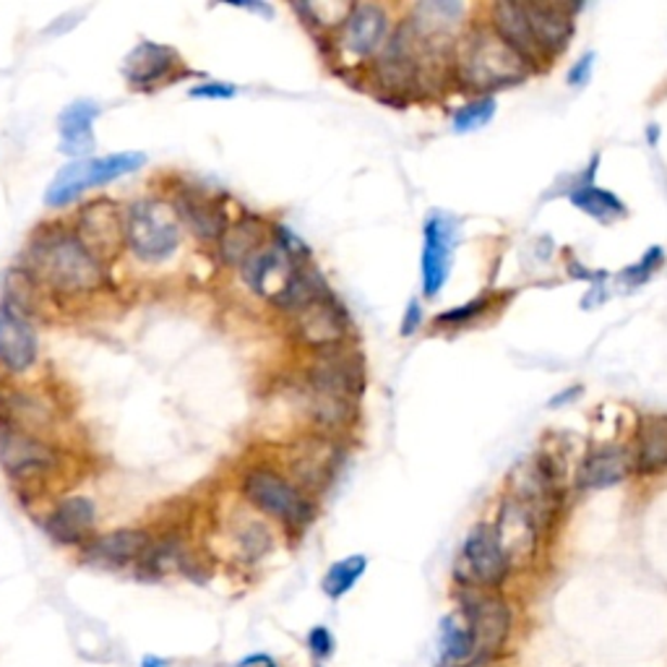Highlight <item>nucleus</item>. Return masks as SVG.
Masks as SVG:
<instances>
[{
  "label": "nucleus",
  "instance_id": "obj_1",
  "mask_svg": "<svg viewBox=\"0 0 667 667\" xmlns=\"http://www.w3.org/2000/svg\"><path fill=\"white\" fill-rule=\"evenodd\" d=\"M451 74L464 89L493 97L498 89L516 87L535 74L488 24H475L454 42Z\"/></svg>",
  "mask_w": 667,
  "mask_h": 667
},
{
  "label": "nucleus",
  "instance_id": "obj_2",
  "mask_svg": "<svg viewBox=\"0 0 667 667\" xmlns=\"http://www.w3.org/2000/svg\"><path fill=\"white\" fill-rule=\"evenodd\" d=\"M31 280L48 284L57 293H97L105 287L107 274L97 258L76 241L74 232H40L29 248Z\"/></svg>",
  "mask_w": 667,
  "mask_h": 667
},
{
  "label": "nucleus",
  "instance_id": "obj_3",
  "mask_svg": "<svg viewBox=\"0 0 667 667\" xmlns=\"http://www.w3.org/2000/svg\"><path fill=\"white\" fill-rule=\"evenodd\" d=\"M563 467L555 454H535L522 459L509 472V498L533 516L542 535L553 529L559 522L563 503H566V485H563Z\"/></svg>",
  "mask_w": 667,
  "mask_h": 667
},
{
  "label": "nucleus",
  "instance_id": "obj_4",
  "mask_svg": "<svg viewBox=\"0 0 667 667\" xmlns=\"http://www.w3.org/2000/svg\"><path fill=\"white\" fill-rule=\"evenodd\" d=\"M243 496L248 498L251 506L295 533H303L316 520L313 498L300 485L269 467H256L243 477Z\"/></svg>",
  "mask_w": 667,
  "mask_h": 667
},
{
  "label": "nucleus",
  "instance_id": "obj_5",
  "mask_svg": "<svg viewBox=\"0 0 667 667\" xmlns=\"http://www.w3.org/2000/svg\"><path fill=\"white\" fill-rule=\"evenodd\" d=\"M126 238L141 261H165L180 243L178 209L159 198L139 201L126 214Z\"/></svg>",
  "mask_w": 667,
  "mask_h": 667
},
{
  "label": "nucleus",
  "instance_id": "obj_6",
  "mask_svg": "<svg viewBox=\"0 0 667 667\" xmlns=\"http://www.w3.org/2000/svg\"><path fill=\"white\" fill-rule=\"evenodd\" d=\"M392 37V16L379 3H352L339 29L334 31L336 61L345 66L371 63Z\"/></svg>",
  "mask_w": 667,
  "mask_h": 667
},
{
  "label": "nucleus",
  "instance_id": "obj_7",
  "mask_svg": "<svg viewBox=\"0 0 667 667\" xmlns=\"http://www.w3.org/2000/svg\"><path fill=\"white\" fill-rule=\"evenodd\" d=\"M146 157L141 152H123L110 154V157L100 159H76L63 167L50 183L48 193H44V204L48 206H66L76 201L84 191L94 185L113 183V180L123 178V175L136 172L144 165Z\"/></svg>",
  "mask_w": 667,
  "mask_h": 667
},
{
  "label": "nucleus",
  "instance_id": "obj_8",
  "mask_svg": "<svg viewBox=\"0 0 667 667\" xmlns=\"http://www.w3.org/2000/svg\"><path fill=\"white\" fill-rule=\"evenodd\" d=\"M462 618L470 628L472 644H475V659L470 665L483 667L506 646L511 633V607L498 594L467 589Z\"/></svg>",
  "mask_w": 667,
  "mask_h": 667
},
{
  "label": "nucleus",
  "instance_id": "obj_9",
  "mask_svg": "<svg viewBox=\"0 0 667 667\" xmlns=\"http://www.w3.org/2000/svg\"><path fill=\"white\" fill-rule=\"evenodd\" d=\"M511 572L506 555L498 548L493 527L490 524H477L464 540L462 553H459L454 576L464 589H490L501 587Z\"/></svg>",
  "mask_w": 667,
  "mask_h": 667
},
{
  "label": "nucleus",
  "instance_id": "obj_10",
  "mask_svg": "<svg viewBox=\"0 0 667 667\" xmlns=\"http://www.w3.org/2000/svg\"><path fill=\"white\" fill-rule=\"evenodd\" d=\"M76 241L105 267L107 261L118 258L128 245L126 238V211L113 201H94L84 206L76 219Z\"/></svg>",
  "mask_w": 667,
  "mask_h": 667
},
{
  "label": "nucleus",
  "instance_id": "obj_11",
  "mask_svg": "<svg viewBox=\"0 0 667 667\" xmlns=\"http://www.w3.org/2000/svg\"><path fill=\"white\" fill-rule=\"evenodd\" d=\"M365 368L355 352L345 347L323 349L308 371V388L323 397L358 405L360 394L365 392Z\"/></svg>",
  "mask_w": 667,
  "mask_h": 667
},
{
  "label": "nucleus",
  "instance_id": "obj_12",
  "mask_svg": "<svg viewBox=\"0 0 667 667\" xmlns=\"http://www.w3.org/2000/svg\"><path fill=\"white\" fill-rule=\"evenodd\" d=\"M303 267L306 264L293 261L277 243H264L241 269L245 284L256 295L267 297L277 308H282L293 293Z\"/></svg>",
  "mask_w": 667,
  "mask_h": 667
},
{
  "label": "nucleus",
  "instance_id": "obj_13",
  "mask_svg": "<svg viewBox=\"0 0 667 667\" xmlns=\"http://www.w3.org/2000/svg\"><path fill=\"white\" fill-rule=\"evenodd\" d=\"M295 316V334L303 345L319 349L345 347L349 336L347 310L336 300L332 293L316 297L306 308L297 310Z\"/></svg>",
  "mask_w": 667,
  "mask_h": 667
},
{
  "label": "nucleus",
  "instance_id": "obj_14",
  "mask_svg": "<svg viewBox=\"0 0 667 667\" xmlns=\"http://www.w3.org/2000/svg\"><path fill=\"white\" fill-rule=\"evenodd\" d=\"M493 527L496 542L501 548V553L506 555L509 566H527L535 561L537 550H540L542 533L540 527L533 522V516L524 511L514 498H503V503L498 506Z\"/></svg>",
  "mask_w": 667,
  "mask_h": 667
},
{
  "label": "nucleus",
  "instance_id": "obj_15",
  "mask_svg": "<svg viewBox=\"0 0 667 667\" xmlns=\"http://www.w3.org/2000/svg\"><path fill=\"white\" fill-rule=\"evenodd\" d=\"M457 230L454 222L444 214H433L423 228V258H420V271H423V295L427 300H436L449 280L451 254H454Z\"/></svg>",
  "mask_w": 667,
  "mask_h": 667
},
{
  "label": "nucleus",
  "instance_id": "obj_16",
  "mask_svg": "<svg viewBox=\"0 0 667 667\" xmlns=\"http://www.w3.org/2000/svg\"><path fill=\"white\" fill-rule=\"evenodd\" d=\"M522 5L542 61L553 63L555 57L566 53L574 40V9L561 3H542V0H527Z\"/></svg>",
  "mask_w": 667,
  "mask_h": 667
},
{
  "label": "nucleus",
  "instance_id": "obj_17",
  "mask_svg": "<svg viewBox=\"0 0 667 667\" xmlns=\"http://www.w3.org/2000/svg\"><path fill=\"white\" fill-rule=\"evenodd\" d=\"M633 475V454L631 449L620 444H600L581 459V467L576 472V488L581 490H605L620 485L626 477Z\"/></svg>",
  "mask_w": 667,
  "mask_h": 667
},
{
  "label": "nucleus",
  "instance_id": "obj_18",
  "mask_svg": "<svg viewBox=\"0 0 667 667\" xmlns=\"http://www.w3.org/2000/svg\"><path fill=\"white\" fill-rule=\"evenodd\" d=\"M488 27L501 37L503 44H509L516 55L527 63L529 68L537 70L540 66H548L542 61L540 50H537V42L533 37V29H529L527 14H524V5L520 0H501V3L490 5V22Z\"/></svg>",
  "mask_w": 667,
  "mask_h": 667
},
{
  "label": "nucleus",
  "instance_id": "obj_19",
  "mask_svg": "<svg viewBox=\"0 0 667 667\" xmlns=\"http://www.w3.org/2000/svg\"><path fill=\"white\" fill-rule=\"evenodd\" d=\"M37 352H40V345H37V334L27 316L3 303L0 306V362L9 371L22 373L35 365Z\"/></svg>",
  "mask_w": 667,
  "mask_h": 667
},
{
  "label": "nucleus",
  "instance_id": "obj_20",
  "mask_svg": "<svg viewBox=\"0 0 667 667\" xmlns=\"http://www.w3.org/2000/svg\"><path fill=\"white\" fill-rule=\"evenodd\" d=\"M152 540L144 529H115L102 537H94L84 546V561L92 566L123 568L136 561H144Z\"/></svg>",
  "mask_w": 667,
  "mask_h": 667
},
{
  "label": "nucleus",
  "instance_id": "obj_21",
  "mask_svg": "<svg viewBox=\"0 0 667 667\" xmlns=\"http://www.w3.org/2000/svg\"><path fill=\"white\" fill-rule=\"evenodd\" d=\"M180 66V57L172 48L157 42H139L131 55L123 63V74L131 81L133 89L162 87L165 81L175 79V70Z\"/></svg>",
  "mask_w": 667,
  "mask_h": 667
},
{
  "label": "nucleus",
  "instance_id": "obj_22",
  "mask_svg": "<svg viewBox=\"0 0 667 667\" xmlns=\"http://www.w3.org/2000/svg\"><path fill=\"white\" fill-rule=\"evenodd\" d=\"M97 524V509L89 498L74 496L61 501L44 520V533L61 546H87Z\"/></svg>",
  "mask_w": 667,
  "mask_h": 667
},
{
  "label": "nucleus",
  "instance_id": "obj_23",
  "mask_svg": "<svg viewBox=\"0 0 667 667\" xmlns=\"http://www.w3.org/2000/svg\"><path fill=\"white\" fill-rule=\"evenodd\" d=\"M0 462L16 477H27L31 472H44L55 464V451L44 440L27 436L22 431L0 433Z\"/></svg>",
  "mask_w": 667,
  "mask_h": 667
},
{
  "label": "nucleus",
  "instance_id": "obj_24",
  "mask_svg": "<svg viewBox=\"0 0 667 667\" xmlns=\"http://www.w3.org/2000/svg\"><path fill=\"white\" fill-rule=\"evenodd\" d=\"M631 454L633 472L641 477L667 470V414H641Z\"/></svg>",
  "mask_w": 667,
  "mask_h": 667
},
{
  "label": "nucleus",
  "instance_id": "obj_25",
  "mask_svg": "<svg viewBox=\"0 0 667 667\" xmlns=\"http://www.w3.org/2000/svg\"><path fill=\"white\" fill-rule=\"evenodd\" d=\"M594 172H598V157L592 159V165L587 167V172L572 185L568 198H572V204L576 206V209H581L587 217L598 219V222L602 225L618 222V219H624L628 214L626 204L615 196V193L594 185V180H592Z\"/></svg>",
  "mask_w": 667,
  "mask_h": 667
},
{
  "label": "nucleus",
  "instance_id": "obj_26",
  "mask_svg": "<svg viewBox=\"0 0 667 667\" xmlns=\"http://www.w3.org/2000/svg\"><path fill=\"white\" fill-rule=\"evenodd\" d=\"M100 115V107L89 100H79L68 105L57 118V128H61V152L70 154V157H84L94 149V131L92 123Z\"/></svg>",
  "mask_w": 667,
  "mask_h": 667
},
{
  "label": "nucleus",
  "instance_id": "obj_27",
  "mask_svg": "<svg viewBox=\"0 0 667 667\" xmlns=\"http://www.w3.org/2000/svg\"><path fill=\"white\" fill-rule=\"evenodd\" d=\"M264 245V228L256 217H245L238 225L225 230L219 238V248H222L225 261L232 267H243L251 256Z\"/></svg>",
  "mask_w": 667,
  "mask_h": 667
},
{
  "label": "nucleus",
  "instance_id": "obj_28",
  "mask_svg": "<svg viewBox=\"0 0 667 667\" xmlns=\"http://www.w3.org/2000/svg\"><path fill=\"white\" fill-rule=\"evenodd\" d=\"M440 657L446 665L464 667L475 659V644H472L470 628L462 615H449L440 620Z\"/></svg>",
  "mask_w": 667,
  "mask_h": 667
},
{
  "label": "nucleus",
  "instance_id": "obj_29",
  "mask_svg": "<svg viewBox=\"0 0 667 667\" xmlns=\"http://www.w3.org/2000/svg\"><path fill=\"white\" fill-rule=\"evenodd\" d=\"M178 217H183L193 232L206 238V241H219L228 230V219H225L222 209L204 198H188L183 209H178Z\"/></svg>",
  "mask_w": 667,
  "mask_h": 667
},
{
  "label": "nucleus",
  "instance_id": "obj_30",
  "mask_svg": "<svg viewBox=\"0 0 667 667\" xmlns=\"http://www.w3.org/2000/svg\"><path fill=\"white\" fill-rule=\"evenodd\" d=\"M365 568H368L365 555H349V559L336 561L321 581L323 594H326L329 600L345 598L349 589L358 585L360 576L365 574Z\"/></svg>",
  "mask_w": 667,
  "mask_h": 667
},
{
  "label": "nucleus",
  "instance_id": "obj_31",
  "mask_svg": "<svg viewBox=\"0 0 667 667\" xmlns=\"http://www.w3.org/2000/svg\"><path fill=\"white\" fill-rule=\"evenodd\" d=\"M496 118V97H477V100L467 102L454 113V131L457 133H470L480 131Z\"/></svg>",
  "mask_w": 667,
  "mask_h": 667
},
{
  "label": "nucleus",
  "instance_id": "obj_32",
  "mask_svg": "<svg viewBox=\"0 0 667 667\" xmlns=\"http://www.w3.org/2000/svg\"><path fill=\"white\" fill-rule=\"evenodd\" d=\"M665 264V254L659 245H654V248L646 251L644 256H641L639 264H633V267L624 269V274H620V280L626 282V287H639V284L650 282L654 274H657L659 267Z\"/></svg>",
  "mask_w": 667,
  "mask_h": 667
},
{
  "label": "nucleus",
  "instance_id": "obj_33",
  "mask_svg": "<svg viewBox=\"0 0 667 667\" xmlns=\"http://www.w3.org/2000/svg\"><path fill=\"white\" fill-rule=\"evenodd\" d=\"M490 310V297H477V300L467 303V306H459L446 310V313H440L433 319V326H464V323L477 321L480 316H485Z\"/></svg>",
  "mask_w": 667,
  "mask_h": 667
},
{
  "label": "nucleus",
  "instance_id": "obj_34",
  "mask_svg": "<svg viewBox=\"0 0 667 667\" xmlns=\"http://www.w3.org/2000/svg\"><path fill=\"white\" fill-rule=\"evenodd\" d=\"M274 243L280 245V248L290 258H293V261H297V264H308L310 261L308 243L303 241V238H297L290 228H282V225H280V228H274Z\"/></svg>",
  "mask_w": 667,
  "mask_h": 667
},
{
  "label": "nucleus",
  "instance_id": "obj_35",
  "mask_svg": "<svg viewBox=\"0 0 667 667\" xmlns=\"http://www.w3.org/2000/svg\"><path fill=\"white\" fill-rule=\"evenodd\" d=\"M308 650L316 659H326L329 654L334 652L332 631H329V628H323V626H316L313 631L308 633Z\"/></svg>",
  "mask_w": 667,
  "mask_h": 667
},
{
  "label": "nucleus",
  "instance_id": "obj_36",
  "mask_svg": "<svg viewBox=\"0 0 667 667\" xmlns=\"http://www.w3.org/2000/svg\"><path fill=\"white\" fill-rule=\"evenodd\" d=\"M592 68H594V53H585L572 68H568V76H566L568 87H585V84L589 81V76H592Z\"/></svg>",
  "mask_w": 667,
  "mask_h": 667
},
{
  "label": "nucleus",
  "instance_id": "obj_37",
  "mask_svg": "<svg viewBox=\"0 0 667 667\" xmlns=\"http://www.w3.org/2000/svg\"><path fill=\"white\" fill-rule=\"evenodd\" d=\"M191 97H198V100H230V97H235V87H230V84H201V87L191 89Z\"/></svg>",
  "mask_w": 667,
  "mask_h": 667
},
{
  "label": "nucleus",
  "instance_id": "obj_38",
  "mask_svg": "<svg viewBox=\"0 0 667 667\" xmlns=\"http://www.w3.org/2000/svg\"><path fill=\"white\" fill-rule=\"evenodd\" d=\"M420 323H423V306H420L418 300H412L405 310V319H401V336H412L420 329Z\"/></svg>",
  "mask_w": 667,
  "mask_h": 667
},
{
  "label": "nucleus",
  "instance_id": "obj_39",
  "mask_svg": "<svg viewBox=\"0 0 667 667\" xmlns=\"http://www.w3.org/2000/svg\"><path fill=\"white\" fill-rule=\"evenodd\" d=\"M232 667H280V663L267 652H256V654H245V657L238 659Z\"/></svg>",
  "mask_w": 667,
  "mask_h": 667
},
{
  "label": "nucleus",
  "instance_id": "obj_40",
  "mask_svg": "<svg viewBox=\"0 0 667 667\" xmlns=\"http://www.w3.org/2000/svg\"><path fill=\"white\" fill-rule=\"evenodd\" d=\"M579 392H581L579 386H576V388H566V392L559 394V397H555V399H550V407H561V405H566V401L576 399V394H579Z\"/></svg>",
  "mask_w": 667,
  "mask_h": 667
},
{
  "label": "nucleus",
  "instance_id": "obj_41",
  "mask_svg": "<svg viewBox=\"0 0 667 667\" xmlns=\"http://www.w3.org/2000/svg\"><path fill=\"white\" fill-rule=\"evenodd\" d=\"M141 667H170V659L157 657V654H144V659H141Z\"/></svg>",
  "mask_w": 667,
  "mask_h": 667
}]
</instances>
